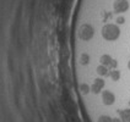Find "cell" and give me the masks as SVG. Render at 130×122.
Masks as SVG:
<instances>
[{"label": "cell", "instance_id": "6da1fadb", "mask_svg": "<svg viewBox=\"0 0 130 122\" xmlns=\"http://www.w3.org/2000/svg\"><path fill=\"white\" fill-rule=\"evenodd\" d=\"M118 115L122 122H130V108L118 110Z\"/></svg>", "mask_w": 130, "mask_h": 122}, {"label": "cell", "instance_id": "7a4b0ae2", "mask_svg": "<svg viewBox=\"0 0 130 122\" xmlns=\"http://www.w3.org/2000/svg\"><path fill=\"white\" fill-rule=\"evenodd\" d=\"M97 122H112V117L108 115H101L98 117Z\"/></svg>", "mask_w": 130, "mask_h": 122}, {"label": "cell", "instance_id": "3957f363", "mask_svg": "<svg viewBox=\"0 0 130 122\" xmlns=\"http://www.w3.org/2000/svg\"><path fill=\"white\" fill-rule=\"evenodd\" d=\"M112 122H122V121H120L119 117H113V118H112Z\"/></svg>", "mask_w": 130, "mask_h": 122}]
</instances>
